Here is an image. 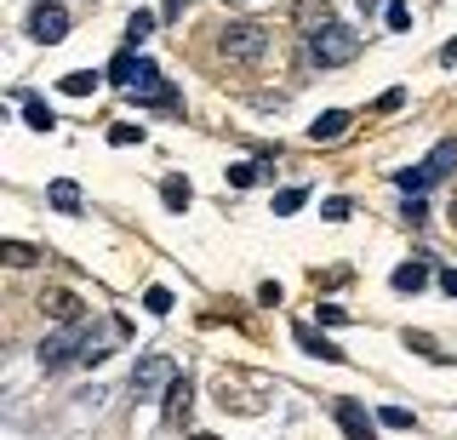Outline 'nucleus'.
Listing matches in <instances>:
<instances>
[{
  "instance_id": "1",
  "label": "nucleus",
  "mask_w": 457,
  "mask_h": 440,
  "mask_svg": "<svg viewBox=\"0 0 457 440\" xmlns=\"http://www.w3.org/2000/svg\"><path fill=\"white\" fill-rule=\"evenodd\" d=\"M303 46H309V63H320V69H343V63L361 58V35L343 29V23H332V29H320V35H309Z\"/></svg>"
},
{
  "instance_id": "2",
  "label": "nucleus",
  "mask_w": 457,
  "mask_h": 440,
  "mask_svg": "<svg viewBox=\"0 0 457 440\" xmlns=\"http://www.w3.org/2000/svg\"><path fill=\"white\" fill-rule=\"evenodd\" d=\"M218 52L228 63H257L269 52V29H263V23H223V29H218Z\"/></svg>"
},
{
  "instance_id": "3",
  "label": "nucleus",
  "mask_w": 457,
  "mask_h": 440,
  "mask_svg": "<svg viewBox=\"0 0 457 440\" xmlns=\"http://www.w3.org/2000/svg\"><path fill=\"white\" fill-rule=\"evenodd\" d=\"M86 344H92V337H86V320L63 326V332H52L46 344H40V372H63L69 361H80V354H86Z\"/></svg>"
},
{
  "instance_id": "4",
  "label": "nucleus",
  "mask_w": 457,
  "mask_h": 440,
  "mask_svg": "<svg viewBox=\"0 0 457 440\" xmlns=\"http://www.w3.org/2000/svg\"><path fill=\"white\" fill-rule=\"evenodd\" d=\"M171 383H178V361H171V354H143L132 366V394L137 401H154V394H166Z\"/></svg>"
},
{
  "instance_id": "5",
  "label": "nucleus",
  "mask_w": 457,
  "mask_h": 440,
  "mask_svg": "<svg viewBox=\"0 0 457 440\" xmlns=\"http://www.w3.org/2000/svg\"><path fill=\"white\" fill-rule=\"evenodd\" d=\"M29 35H35L40 46H57V40L69 35V12L57 6V0H40V6L29 12Z\"/></svg>"
},
{
  "instance_id": "6",
  "label": "nucleus",
  "mask_w": 457,
  "mask_h": 440,
  "mask_svg": "<svg viewBox=\"0 0 457 440\" xmlns=\"http://www.w3.org/2000/svg\"><path fill=\"white\" fill-rule=\"evenodd\" d=\"M337 429L349 440H378V418H371L361 401H337Z\"/></svg>"
},
{
  "instance_id": "7",
  "label": "nucleus",
  "mask_w": 457,
  "mask_h": 440,
  "mask_svg": "<svg viewBox=\"0 0 457 440\" xmlns=\"http://www.w3.org/2000/svg\"><path fill=\"white\" fill-rule=\"evenodd\" d=\"M292 23L303 29V40L320 35V29H332V0H297V6H292Z\"/></svg>"
},
{
  "instance_id": "8",
  "label": "nucleus",
  "mask_w": 457,
  "mask_h": 440,
  "mask_svg": "<svg viewBox=\"0 0 457 440\" xmlns=\"http://www.w3.org/2000/svg\"><path fill=\"white\" fill-rule=\"evenodd\" d=\"M40 309H46V315L57 320V326H75V320H86V303L75 292H63V286H52L46 297H40Z\"/></svg>"
},
{
  "instance_id": "9",
  "label": "nucleus",
  "mask_w": 457,
  "mask_h": 440,
  "mask_svg": "<svg viewBox=\"0 0 457 440\" xmlns=\"http://www.w3.org/2000/svg\"><path fill=\"white\" fill-rule=\"evenodd\" d=\"M292 337H297V349H303V354H314V361H349V354H343L337 344H332V337H320V332H314V326H292Z\"/></svg>"
},
{
  "instance_id": "10",
  "label": "nucleus",
  "mask_w": 457,
  "mask_h": 440,
  "mask_svg": "<svg viewBox=\"0 0 457 440\" xmlns=\"http://www.w3.org/2000/svg\"><path fill=\"white\" fill-rule=\"evenodd\" d=\"M343 132H349V115H343V109H326V115H314V126H309V144H337Z\"/></svg>"
},
{
  "instance_id": "11",
  "label": "nucleus",
  "mask_w": 457,
  "mask_h": 440,
  "mask_svg": "<svg viewBox=\"0 0 457 440\" xmlns=\"http://www.w3.org/2000/svg\"><path fill=\"white\" fill-rule=\"evenodd\" d=\"M428 275H435V269H428V258H406V263L395 269V292H423Z\"/></svg>"
},
{
  "instance_id": "12",
  "label": "nucleus",
  "mask_w": 457,
  "mask_h": 440,
  "mask_svg": "<svg viewBox=\"0 0 457 440\" xmlns=\"http://www.w3.org/2000/svg\"><path fill=\"white\" fill-rule=\"evenodd\" d=\"M457 166V137H446V144H435L428 149V161H423V172H428V183H440Z\"/></svg>"
},
{
  "instance_id": "13",
  "label": "nucleus",
  "mask_w": 457,
  "mask_h": 440,
  "mask_svg": "<svg viewBox=\"0 0 457 440\" xmlns=\"http://www.w3.org/2000/svg\"><path fill=\"white\" fill-rule=\"evenodd\" d=\"M46 201H52V212H63V218H75V212H80V183L57 178L52 189H46Z\"/></svg>"
},
{
  "instance_id": "14",
  "label": "nucleus",
  "mask_w": 457,
  "mask_h": 440,
  "mask_svg": "<svg viewBox=\"0 0 457 440\" xmlns=\"http://www.w3.org/2000/svg\"><path fill=\"white\" fill-rule=\"evenodd\" d=\"M189 406H195V389H189V378H178V383L166 389V418L183 423V418H189Z\"/></svg>"
},
{
  "instance_id": "15",
  "label": "nucleus",
  "mask_w": 457,
  "mask_h": 440,
  "mask_svg": "<svg viewBox=\"0 0 457 440\" xmlns=\"http://www.w3.org/2000/svg\"><path fill=\"white\" fill-rule=\"evenodd\" d=\"M18 104H23V120L35 126V132H52V126H57V115H52L46 104H40V97H29V92H18Z\"/></svg>"
},
{
  "instance_id": "16",
  "label": "nucleus",
  "mask_w": 457,
  "mask_h": 440,
  "mask_svg": "<svg viewBox=\"0 0 457 440\" xmlns=\"http://www.w3.org/2000/svg\"><path fill=\"white\" fill-rule=\"evenodd\" d=\"M228 183H235V189H252V183L257 178H269V161H235V166H228V172H223Z\"/></svg>"
},
{
  "instance_id": "17",
  "label": "nucleus",
  "mask_w": 457,
  "mask_h": 440,
  "mask_svg": "<svg viewBox=\"0 0 457 440\" xmlns=\"http://www.w3.org/2000/svg\"><path fill=\"white\" fill-rule=\"evenodd\" d=\"M161 201H166L171 212H189V201H195L189 178H166V183H161Z\"/></svg>"
},
{
  "instance_id": "18",
  "label": "nucleus",
  "mask_w": 457,
  "mask_h": 440,
  "mask_svg": "<svg viewBox=\"0 0 457 440\" xmlns=\"http://www.w3.org/2000/svg\"><path fill=\"white\" fill-rule=\"evenodd\" d=\"M92 87H97V75H92V69H69V75L57 80V92H69V97H86Z\"/></svg>"
},
{
  "instance_id": "19",
  "label": "nucleus",
  "mask_w": 457,
  "mask_h": 440,
  "mask_svg": "<svg viewBox=\"0 0 457 440\" xmlns=\"http://www.w3.org/2000/svg\"><path fill=\"white\" fill-rule=\"evenodd\" d=\"M0 258H6L12 269H29V263H40V252L29 246V240H6V246H0Z\"/></svg>"
},
{
  "instance_id": "20",
  "label": "nucleus",
  "mask_w": 457,
  "mask_h": 440,
  "mask_svg": "<svg viewBox=\"0 0 457 440\" xmlns=\"http://www.w3.org/2000/svg\"><path fill=\"white\" fill-rule=\"evenodd\" d=\"M137 63H143V58H132V52H120V58L109 63V80H114V87H126V92H132V75H137Z\"/></svg>"
},
{
  "instance_id": "21",
  "label": "nucleus",
  "mask_w": 457,
  "mask_h": 440,
  "mask_svg": "<svg viewBox=\"0 0 457 440\" xmlns=\"http://www.w3.org/2000/svg\"><path fill=\"white\" fill-rule=\"evenodd\" d=\"M149 29H154V12H132V18H126V46H143Z\"/></svg>"
},
{
  "instance_id": "22",
  "label": "nucleus",
  "mask_w": 457,
  "mask_h": 440,
  "mask_svg": "<svg viewBox=\"0 0 457 440\" xmlns=\"http://www.w3.org/2000/svg\"><path fill=\"white\" fill-rule=\"evenodd\" d=\"M395 183L406 189V201H418V195L428 189V172H423V166H406V172H395Z\"/></svg>"
},
{
  "instance_id": "23",
  "label": "nucleus",
  "mask_w": 457,
  "mask_h": 440,
  "mask_svg": "<svg viewBox=\"0 0 457 440\" xmlns=\"http://www.w3.org/2000/svg\"><path fill=\"white\" fill-rule=\"evenodd\" d=\"M309 206V189H280L275 195V218H292V212H303Z\"/></svg>"
},
{
  "instance_id": "24",
  "label": "nucleus",
  "mask_w": 457,
  "mask_h": 440,
  "mask_svg": "<svg viewBox=\"0 0 457 440\" xmlns=\"http://www.w3.org/2000/svg\"><path fill=\"white\" fill-rule=\"evenodd\" d=\"M143 309H149V315H171V292L166 286H149V292H143Z\"/></svg>"
},
{
  "instance_id": "25",
  "label": "nucleus",
  "mask_w": 457,
  "mask_h": 440,
  "mask_svg": "<svg viewBox=\"0 0 457 440\" xmlns=\"http://www.w3.org/2000/svg\"><path fill=\"white\" fill-rule=\"evenodd\" d=\"M378 423H383V429H411V411H406V406H383Z\"/></svg>"
},
{
  "instance_id": "26",
  "label": "nucleus",
  "mask_w": 457,
  "mask_h": 440,
  "mask_svg": "<svg viewBox=\"0 0 457 440\" xmlns=\"http://www.w3.org/2000/svg\"><path fill=\"white\" fill-rule=\"evenodd\" d=\"M109 144H143V126H132V120H120V126H114V132H109Z\"/></svg>"
},
{
  "instance_id": "27",
  "label": "nucleus",
  "mask_w": 457,
  "mask_h": 440,
  "mask_svg": "<svg viewBox=\"0 0 457 440\" xmlns=\"http://www.w3.org/2000/svg\"><path fill=\"white\" fill-rule=\"evenodd\" d=\"M406 344H411V349H423V354H428V361H446V354H440V349H435V337H428V332H406Z\"/></svg>"
},
{
  "instance_id": "28",
  "label": "nucleus",
  "mask_w": 457,
  "mask_h": 440,
  "mask_svg": "<svg viewBox=\"0 0 457 440\" xmlns=\"http://www.w3.org/2000/svg\"><path fill=\"white\" fill-rule=\"evenodd\" d=\"M349 212H354V206H349V201H343V195H337V201H326V206H320V218H326V223H343V218H349Z\"/></svg>"
},
{
  "instance_id": "29",
  "label": "nucleus",
  "mask_w": 457,
  "mask_h": 440,
  "mask_svg": "<svg viewBox=\"0 0 457 440\" xmlns=\"http://www.w3.org/2000/svg\"><path fill=\"white\" fill-rule=\"evenodd\" d=\"M389 29H411V6H406V0H395V6H389Z\"/></svg>"
},
{
  "instance_id": "30",
  "label": "nucleus",
  "mask_w": 457,
  "mask_h": 440,
  "mask_svg": "<svg viewBox=\"0 0 457 440\" xmlns=\"http://www.w3.org/2000/svg\"><path fill=\"white\" fill-rule=\"evenodd\" d=\"M400 104H406V92H400V87H395V92H383V97H378V115H395Z\"/></svg>"
},
{
  "instance_id": "31",
  "label": "nucleus",
  "mask_w": 457,
  "mask_h": 440,
  "mask_svg": "<svg viewBox=\"0 0 457 440\" xmlns=\"http://www.w3.org/2000/svg\"><path fill=\"white\" fill-rule=\"evenodd\" d=\"M320 320H326V326H343V320H349V309H337V303H320Z\"/></svg>"
},
{
  "instance_id": "32",
  "label": "nucleus",
  "mask_w": 457,
  "mask_h": 440,
  "mask_svg": "<svg viewBox=\"0 0 457 440\" xmlns=\"http://www.w3.org/2000/svg\"><path fill=\"white\" fill-rule=\"evenodd\" d=\"M349 280V269H326V275H314V286H343Z\"/></svg>"
},
{
  "instance_id": "33",
  "label": "nucleus",
  "mask_w": 457,
  "mask_h": 440,
  "mask_svg": "<svg viewBox=\"0 0 457 440\" xmlns=\"http://www.w3.org/2000/svg\"><path fill=\"white\" fill-rule=\"evenodd\" d=\"M400 218H406V223H428V206H423V201H406V212H400Z\"/></svg>"
},
{
  "instance_id": "34",
  "label": "nucleus",
  "mask_w": 457,
  "mask_h": 440,
  "mask_svg": "<svg viewBox=\"0 0 457 440\" xmlns=\"http://www.w3.org/2000/svg\"><path fill=\"white\" fill-rule=\"evenodd\" d=\"M440 292H446V297H457V269H440Z\"/></svg>"
},
{
  "instance_id": "35",
  "label": "nucleus",
  "mask_w": 457,
  "mask_h": 440,
  "mask_svg": "<svg viewBox=\"0 0 457 440\" xmlns=\"http://www.w3.org/2000/svg\"><path fill=\"white\" fill-rule=\"evenodd\" d=\"M183 6H189V0H166L161 12H166V18H183Z\"/></svg>"
},
{
  "instance_id": "36",
  "label": "nucleus",
  "mask_w": 457,
  "mask_h": 440,
  "mask_svg": "<svg viewBox=\"0 0 457 440\" xmlns=\"http://www.w3.org/2000/svg\"><path fill=\"white\" fill-rule=\"evenodd\" d=\"M378 6H383V12H389V6H395V0H361V12H366V18H371V12H378Z\"/></svg>"
},
{
  "instance_id": "37",
  "label": "nucleus",
  "mask_w": 457,
  "mask_h": 440,
  "mask_svg": "<svg viewBox=\"0 0 457 440\" xmlns=\"http://www.w3.org/2000/svg\"><path fill=\"white\" fill-rule=\"evenodd\" d=\"M440 63H457V40H452V46H446V52H440Z\"/></svg>"
},
{
  "instance_id": "38",
  "label": "nucleus",
  "mask_w": 457,
  "mask_h": 440,
  "mask_svg": "<svg viewBox=\"0 0 457 440\" xmlns=\"http://www.w3.org/2000/svg\"><path fill=\"white\" fill-rule=\"evenodd\" d=\"M446 218H452V223H457V195H452V212H446Z\"/></svg>"
},
{
  "instance_id": "39",
  "label": "nucleus",
  "mask_w": 457,
  "mask_h": 440,
  "mask_svg": "<svg viewBox=\"0 0 457 440\" xmlns=\"http://www.w3.org/2000/svg\"><path fill=\"white\" fill-rule=\"evenodd\" d=\"M195 440H218V435H195Z\"/></svg>"
}]
</instances>
